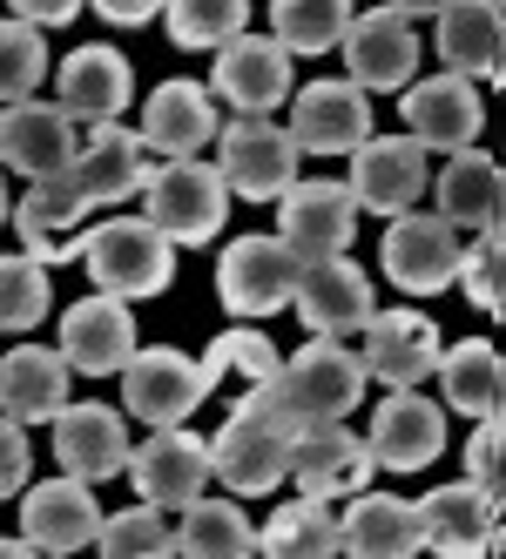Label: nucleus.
<instances>
[{
	"label": "nucleus",
	"instance_id": "f257e3e1",
	"mask_svg": "<svg viewBox=\"0 0 506 559\" xmlns=\"http://www.w3.org/2000/svg\"><path fill=\"white\" fill-rule=\"evenodd\" d=\"M297 418L270 384H244L230 425L210 438V478H223L230 492H278L291 472Z\"/></svg>",
	"mask_w": 506,
	"mask_h": 559
},
{
	"label": "nucleus",
	"instance_id": "f03ea898",
	"mask_svg": "<svg viewBox=\"0 0 506 559\" xmlns=\"http://www.w3.org/2000/svg\"><path fill=\"white\" fill-rule=\"evenodd\" d=\"M82 263L95 276V290L122 297V304H142V297H163L169 276H176V243L149 216H108L89 229L82 243Z\"/></svg>",
	"mask_w": 506,
	"mask_h": 559
},
{
	"label": "nucleus",
	"instance_id": "7ed1b4c3",
	"mask_svg": "<svg viewBox=\"0 0 506 559\" xmlns=\"http://www.w3.org/2000/svg\"><path fill=\"white\" fill-rule=\"evenodd\" d=\"M142 195H149V223L163 229L176 250H203V243L223 236L230 189H223L216 163H203V155H176V163L149 169Z\"/></svg>",
	"mask_w": 506,
	"mask_h": 559
},
{
	"label": "nucleus",
	"instance_id": "20e7f679",
	"mask_svg": "<svg viewBox=\"0 0 506 559\" xmlns=\"http://www.w3.org/2000/svg\"><path fill=\"white\" fill-rule=\"evenodd\" d=\"M270 391L291 405L297 425H318V418H352L365 405V365L358 350H344V337H310L297 357H284Z\"/></svg>",
	"mask_w": 506,
	"mask_h": 559
},
{
	"label": "nucleus",
	"instance_id": "39448f33",
	"mask_svg": "<svg viewBox=\"0 0 506 559\" xmlns=\"http://www.w3.org/2000/svg\"><path fill=\"white\" fill-rule=\"evenodd\" d=\"M297 142L284 122H270V115H237V122L216 129V176L230 195H244V203H278V195L297 182Z\"/></svg>",
	"mask_w": 506,
	"mask_h": 559
},
{
	"label": "nucleus",
	"instance_id": "423d86ee",
	"mask_svg": "<svg viewBox=\"0 0 506 559\" xmlns=\"http://www.w3.org/2000/svg\"><path fill=\"white\" fill-rule=\"evenodd\" d=\"M297 250L284 236H237V243L223 250L216 263V297L230 317H244V324H263V317L291 310V290H297Z\"/></svg>",
	"mask_w": 506,
	"mask_h": 559
},
{
	"label": "nucleus",
	"instance_id": "0eeeda50",
	"mask_svg": "<svg viewBox=\"0 0 506 559\" xmlns=\"http://www.w3.org/2000/svg\"><path fill=\"white\" fill-rule=\"evenodd\" d=\"M129 486L155 512H183L189 499L210 492V445L183 425H149L142 445H129Z\"/></svg>",
	"mask_w": 506,
	"mask_h": 559
},
{
	"label": "nucleus",
	"instance_id": "6e6552de",
	"mask_svg": "<svg viewBox=\"0 0 506 559\" xmlns=\"http://www.w3.org/2000/svg\"><path fill=\"white\" fill-rule=\"evenodd\" d=\"M459 257H466V236L446 216H425V210L392 216V229H385V243H378V270L392 276L405 297H439V290H452Z\"/></svg>",
	"mask_w": 506,
	"mask_h": 559
},
{
	"label": "nucleus",
	"instance_id": "1a4fd4ad",
	"mask_svg": "<svg viewBox=\"0 0 506 559\" xmlns=\"http://www.w3.org/2000/svg\"><path fill=\"white\" fill-rule=\"evenodd\" d=\"M122 378V405H129V418H142V425H183L189 412L210 397V384H203V365L189 350H176V344H136L129 350V365L115 371Z\"/></svg>",
	"mask_w": 506,
	"mask_h": 559
},
{
	"label": "nucleus",
	"instance_id": "9d476101",
	"mask_svg": "<svg viewBox=\"0 0 506 559\" xmlns=\"http://www.w3.org/2000/svg\"><path fill=\"white\" fill-rule=\"evenodd\" d=\"M358 203H352V189L331 182V176H297L284 195H278V236L297 250V263H318V257H344L352 250V236H358Z\"/></svg>",
	"mask_w": 506,
	"mask_h": 559
},
{
	"label": "nucleus",
	"instance_id": "9b49d317",
	"mask_svg": "<svg viewBox=\"0 0 506 559\" xmlns=\"http://www.w3.org/2000/svg\"><path fill=\"white\" fill-rule=\"evenodd\" d=\"M74 148H82V122L61 108V102H8L0 108V169H14L27 182H48V176H68Z\"/></svg>",
	"mask_w": 506,
	"mask_h": 559
},
{
	"label": "nucleus",
	"instance_id": "f8f14e48",
	"mask_svg": "<svg viewBox=\"0 0 506 559\" xmlns=\"http://www.w3.org/2000/svg\"><path fill=\"white\" fill-rule=\"evenodd\" d=\"M433 148H419L412 135H365L352 148V203L372 210V216H405L419 210V195L433 189Z\"/></svg>",
	"mask_w": 506,
	"mask_h": 559
},
{
	"label": "nucleus",
	"instance_id": "ddd939ff",
	"mask_svg": "<svg viewBox=\"0 0 506 559\" xmlns=\"http://www.w3.org/2000/svg\"><path fill=\"white\" fill-rule=\"evenodd\" d=\"M358 331H365L358 365H365V378L385 384V391H419L425 378H433L439 350H446L439 324H433L425 310H372Z\"/></svg>",
	"mask_w": 506,
	"mask_h": 559
},
{
	"label": "nucleus",
	"instance_id": "4468645a",
	"mask_svg": "<svg viewBox=\"0 0 506 559\" xmlns=\"http://www.w3.org/2000/svg\"><path fill=\"white\" fill-rule=\"evenodd\" d=\"M291 142L297 155H352L372 135V95L358 82H338V74H318V82L291 88Z\"/></svg>",
	"mask_w": 506,
	"mask_h": 559
},
{
	"label": "nucleus",
	"instance_id": "2eb2a0df",
	"mask_svg": "<svg viewBox=\"0 0 506 559\" xmlns=\"http://www.w3.org/2000/svg\"><path fill=\"white\" fill-rule=\"evenodd\" d=\"M8 223L21 229V243H27L34 263L61 270V263L82 257L89 229H95V203H89L82 189H74V176H48V182H34L21 203L8 210Z\"/></svg>",
	"mask_w": 506,
	"mask_h": 559
},
{
	"label": "nucleus",
	"instance_id": "dca6fc26",
	"mask_svg": "<svg viewBox=\"0 0 506 559\" xmlns=\"http://www.w3.org/2000/svg\"><path fill=\"white\" fill-rule=\"evenodd\" d=\"M399 115H405V135L419 148H473L480 122H486V102L466 74H412L399 88Z\"/></svg>",
	"mask_w": 506,
	"mask_h": 559
},
{
	"label": "nucleus",
	"instance_id": "f3484780",
	"mask_svg": "<svg viewBox=\"0 0 506 559\" xmlns=\"http://www.w3.org/2000/svg\"><path fill=\"white\" fill-rule=\"evenodd\" d=\"M372 452L358 431H344V418H318V425H297V445H291V486L304 499H352L372 486Z\"/></svg>",
	"mask_w": 506,
	"mask_h": 559
},
{
	"label": "nucleus",
	"instance_id": "a211bd4d",
	"mask_svg": "<svg viewBox=\"0 0 506 559\" xmlns=\"http://www.w3.org/2000/svg\"><path fill=\"white\" fill-rule=\"evenodd\" d=\"M344 82H358L365 95H399L412 74H419V27L392 8H365L344 27Z\"/></svg>",
	"mask_w": 506,
	"mask_h": 559
},
{
	"label": "nucleus",
	"instance_id": "6ab92c4d",
	"mask_svg": "<svg viewBox=\"0 0 506 559\" xmlns=\"http://www.w3.org/2000/svg\"><path fill=\"white\" fill-rule=\"evenodd\" d=\"M210 95L230 102L237 115H270L291 102V55L270 41V34H230L216 48V68H210Z\"/></svg>",
	"mask_w": 506,
	"mask_h": 559
},
{
	"label": "nucleus",
	"instance_id": "aec40b11",
	"mask_svg": "<svg viewBox=\"0 0 506 559\" xmlns=\"http://www.w3.org/2000/svg\"><path fill=\"white\" fill-rule=\"evenodd\" d=\"M365 452L378 472H425L439 465L446 452V412L419 391H385L378 412H372V431H365Z\"/></svg>",
	"mask_w": 506,
	"mask_h": 559
},
{
	"label": "nucleus",
	"instance_id": "412c9836",
	"mask_svg": "<svg viewBox=\"0 0 506 559\" xmlns=\"http://www.w3.org/2000/svg\"><path fill=\"white\" fill-rule=\"evenodd\" d=\"M291 310L304 317L310 337H352L365 317L378 310V304H372V276H365L352 257H318V263L297 270Z\"/></svg>",
	"mask_w": 506,
	"mask_h": 559
},
{
	"label": "nucleus",
	"instance_id": "4be33fe9",
	"mask_svg": "<svg viewBox=\"0 0 506 559\" xmlns=\"http://www.w3.org/2000/svg\"><path fill=\"white\" fill-rule=\"evenodd\" d=\"M136 350V310L108 290H89L61 317V357L74 378H115Z\"/></svg>",
	"mask_w": 506,
	"mask_h": 559
},
{
	"label": "nucleus",
	"instance_id": "5701e85b",
	"mask_svg": "<svg viewBox=\"0 0 506 559\" xmlns=\"http://www.w3.org/2000/svg\"><path fill=\"white\" fill-rule=\"evenodd\" d=\"M102 526V506L89 492V478H42V486H21V539L34 552H82Z\"/></svg>",
	"mask_w": 506,
	"mask_h": 559
},
{
	"label": "nucleus",
	"instance_id": "b1692460",
	"mask_svg": "<svg viewBox=\"0 0 506 559\" xmlns=\"http://www.w3.org/2000/svg\"><path fill=\"white\" fill-rule=\"evenodd\" d=\"M419 533L433 552L446 559H466V552H499V499L480 492L473 478H459V486H439L419 499Z\"/></svg>",
	"mask_w": 506,
	"mask_h": 559
},
{
	"label": "nucleus",
	"instance_id": "393cba45",
	"mask_svg": "<svg viewBox=\"0 0 506 559\" xmlns=\"http://www.w3.org/2000/svg\"><path fill=\"white\" fill-rule=\"evenodd\" d=\"M216 129H223V115H216V95L203 88V82H189V74H176V82H163V88H149V108H142V148H155V155H203L210 142H216Z\"/></svg>",
	"mask_w": 506,
	"mask_h": 559
},
{
	"label": "nucleus",
	"instance_id": "a878e982",
	"mask_svg": "<svg viewBox=\"0 0 506 559\" xmlns=\"http://www.w3.org/2000/svg\"><path fill=\"white\" fill-rule=\"evenodd\" d=\"M55 425V459L68 478H89V486H102V478H115L129 465V418L108 412V405H68L48 418Z\"/></svg>",
	"mask_w": 506,
	"mask_h": 559
},
{
	"label": "nucleus",
	"instance_id": "bb28decb",
	"mask_svg": "<svg viewBox=\"0 0 506 559\" xmlns=\"http://www.w3.org/2000/svg\"><path fill=\"white\" fill-rule=\"evenodd\" d=\"M74 189L89 195V203H129V195H142L149 182V148L129 122H89V142L74 148L68 163Z\"/></svg>",
	"mask_w": 506,
	"mask_h": 559
},
{
	"label": "nucleus",
	"instance_id": "cd10ccee",
	"mask_svg": "<svg viewBox=\"0 0 506 559\" xmlns=\"http://www.w3.org/2000/svg\"><path fill=\"white\" fill-rule=\"evenodd\" d=\"M129 95H136L129 55L122 48H102V41L74 48L61 61V74H55V102L74 115V122H115V115L129 108Z\"/></svg>",
	"mask_w": 506,
	"mask_h": 559
},
{
	"label": "nucleus",
	"instance_id": "c85d7f7f",
	"mask_svg": "<svg viewBox=\"0 0 506 559\" xmlns=\"http://www.w3.org/2000/svg\"><path fill=\"white\" fill-rule=\"evenodd\" d=\"M433 21H439V61H446V74H466V82H499V55H506V14H499V0H446Z\"/></svg>",
	"mask_w": 506,
	"mask_h": 559
},
{
	"label": "nucleus",
	"instance_id": "c756f323",
	"mask_svg": "<svg viewBox=\"0 0 506 559\" xmlns=\"http://www.w3.org/2000/svg\"><path fill=\"white\" fill-rule=\"evenodd\" d=\"M425 546L419 533V506L399 499V492H352L338 519V552H358V559H412Z\"/></svg>",
	"mask_w": 506,
	"mask_h": 559
},
{
	"label": "nucleus",
	"instance_id": "7c9ffc66",
	"mask_svg": "<svg viewBox=\"0 0 506 559\" xmlns=\"http://www.w3.org/2000/svg\"><path fill=\"white\" fill-rule=\"evenodd\" d=\"M433 195H439V216L452 229H499V210H506V176L486 148H452V163L433 176Z\"/></svg>",
	"mask_w": 506,
	"mask_h": 559
},
{
	"label": "nucleus",
	"instance_id": "2f4dec72",
	"mask_svg": "<svg viewBox=\"0 0 506 559\" xmlns=\"http://www.w3.org/2000/svg\"><path fill=\"white\" fill-rule=\"evenodd\" d=\"M68 357L42 350V344H14L0 350V412L21 418V425H42L68 405Z\"/></svg>",
	"mask_w": 506,
	"mask_h": 559
},
{
	"label": "nucleus",
	"instance_id": "473e14b6",
	"mask_svg": "<svg viewBox=\"0 0 506 559\" xmlns=\"http://www.w3.org/2000/svg\"><path fill=\"white\" fill-rule=\"evenodd\" d=\"M433 378L446 384V405H452L459 418H493V412L506 405V365H499V350H493L486 337L446 344L439 365H433Z\"/></svg>",
	"mask_w": 506,
	"mask_h": 559
},
{
	"label": "nucleus",
	"instance_id": "72a5a7b5",
	"mask_svg": "<svg viewBox=\"0 0 506 559\" xmlns=\"http://www.w3.org/2000/svg\"><path fill=\"white\" fill-rule=\"evenodd\" d=\"M169 552H197V559H244L257 552V526L237 499H189L183 506V533H169Z\"/></svg>",
	"mask_w": 506,
	"mask_h": 559
},
{
	"label": "nucleus",
	"instance_id": "f704fd0d",
	"mask_svg": "<svg viewBox=\"0 0 506 559\" xmlns=\"http://www.w3.org/2000/svg\"><path fill=\"white\" fill-rule=\"evenodd\" d=\"M257 552L270 559H331L338 552V512L331 499H291L263 519L257 533Z\"/></svg>",
	"mask_w": 506,
	"mask_h": 559
},
{
	"label": "nucleus",
	"instance_id": "c9c22d12",
	"mask_svg": "<svg viewBox=\"0 0 506 559\" xmlns=\"http://www.w3.org/2000/svg\"><path fill=\"white\" fill-rule=\"evenodd\" d=\"M352 14V0H270V41L284 55H331Z\"/></svg>",
	"mask_w": 506,
	"mask_h": 559
},
{
	"label": "nucleus",
	"instance_id": "e433bc0d",
	"mask_svg": "<svg viewBox=\"0 0 506 559\" xmlns=\"http://www.w3.org/2000/svg\"><path fill=\"white\" fill-rule=\"evenodd\" d=\"M163 21H169V41L189 55H216L230 34L250 27V0H163Z\"/></svg>",
	"mask_w": 506,
	"mask_h": 559
},
{
	"label": "nucleus",
	"instance_id": "4c0bfd02",
	"mask_svg": "<svg viewBox=\"0 0 506 559\" xmlns=\"http://www.w3.org/2000/svg\"><path fill=\"white\" fill-rule=\"evenodd\" d=\"M278 344H270L263 331H216L210 350H203V384H270L278 378Z\"/></svg>",
	"mask_w": 506,
	"mask_h": 559
},
{
	"label": "nucleus",
	"instance_id": "58836bf2",
	"mask_svg": "<svg viewBox=\"0 0 506 559\" xmlns=\"http://www.w3.org/2000/svg\"><path fill=\"white\" fill-rule=\"evenodd\" d=\"M95 552L108 559H169V526H163V512L155 506H122V512H102V526L89 539Z\"/></svg>",
	"mask_w": 506,
	"mask_h": 559
},
{
	"label": "nucleus",
	"instance_id": "ea45409f",
	"mask_svg": "<svg viewBox=\"0 0 506 559\" xmlns=\"http://www.w3.org/2000/svg\"><path fill=\"white\" fill-rule=\"evenodd\" d=\"M55 304V284H48V263H34L27 250L21 257H0V331H34Z\"/></svg>",
	"mask_w": 506,
	"mask_h": 559
},
{
	"label": "nucleus",
	"instance_id": "a19ab883",
	"mask_svg": "<svg viewBox=\"0 0 506 559\" xmlns=\"http://www.w3.org/2000/svg\"><path fill=\"white\" fill-rule=\"evenodd\" d=\"M42 74H48V48H42V27H27V21H0V102H21L42 88Z\"/></svg>",
	"mask_w": 506,
	"mask_h": 559
},
{
	"label": "nucleus",
	"instance_id": "79ce46f5",
	"mask_svg": "<svg viewBox=\"0 0 506 559\" xmlns=\"http://www.w3.org/2000/svg\"><path fill=\"white\" fill-rule=\"evenodd\" d=\"M452 284H466V297H473L486 317H499V304H506V250H499V229H480V243L459 257Z\"/></svg>",
	"mask_w": 506,
	"mask_h": 559
},
{
	"label": "nucleus",
	"instance_id": "37998d69",
	"mask_svg": "<svg viewBox=\"0 0 506 559\" xmlns=\"http://www.w3.org/2000/svg\"><path fill=\"white\" fill-rule=\"evenodd\" d=\"M466 478L499 499V486H506V425H499V412L473 418V438H466Z\"/></svg>",
	"mask_w": 506,
	"mask_h": 559
},
{
	"label": "nucleus",
	"instance_id": "c03bdc74",
	"mask_svg": "<svg viewBox=\"0 0 506 559\" xmlns=\"http://www.w3.org/2000/svg\"><path fill=\"white\" fill-rule=\"evenodd\" d=\"M34 478V445H27V425L0 412V499H14Z\"/></svg>",
	"mask_w": 506,
	"mask_h": 559
},
{
	"label": "nucleus",
	"instance_id": "a18cd8bd",
	"mask_svg": "<svg viewBox=\"0 0 506 559\" xmlns=\"http://www.w3.org/2000/svg\"><path fill=\"white\" fill-rule=\"evenodd\" d=\"M8 8H14V21H27V27H68L74 14H82L89 8V0H8Z\"/></svg>",
	"mask_w": 506,
	"mask_h": 559
},
{
	"label": "nucleus",
	"instance_id": "49530a36",
	"mask_svg": "<svg viewBox=\"0 0 506 559\" xmlns=\"http://www.w3.org/2000/svg\"><path fill=\"white\" fill-rule=\"evenodd\" d=\"M95 14L115 21V27H149L155 14H163V0H95Z\"/></svg>",
	"mask_w": 506,
	"mask_h": 559
},
{
	"label": "nucleus",
	"instance_id": "de8ad7c7",
	"mask_svg": "<svg viewBox=\"0 0 506 559\" xmlns=\"http://www.w3.org/2000/svg\"><path fill=\"white\" fill-rule=\"evenodd\" d=\"M446 0H392V14H405V21H425V14H439Z\"/></svg>",
	"mask_w": 506,
	"mask_h": 559
},
{
	"label": "nucleus",
	"instance_id": "09e8293b",
	"mask_svg": "<svg viewBox=\"0 0 506 559\" xmlns=\"http://www.w3.org/2000/svg\"><path fill=\"white\" fill-rule=\"evenodd\" d=\"M27 552H34L27 539H14V533H0V559H27Z\"/></svg>",
	"mask_w": 506,
	"mask_h": 559
},
{
	"label": "nucleus",
	"instance_id": "8fccbe9b",
	"mask_svg": "<svg viewBox=\"0 0 506 559\" xmlns=\"http://www.w3.org/2000/svg\"><path fill=\"white\" fill-rule=\"evenodd\" d=\"M8 210H14V203H8V182H0V229H8Z\"/></svg>",
	"mask_w": 506,
	"mask_h": 559
}]
</instances>
